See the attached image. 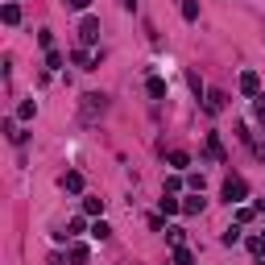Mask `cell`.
<instances>
[{"mask_svg": "<svg viewBox=\"0 0 265 265\" xmlns=\"http://www.w3.org/2000/svg\"><path fill=\"white\" fill-rule=\"evenodd\" d=\"M21 21V9L17 5H5V25H17Z\"/></svg>", "mask_w": 265, "mask_h": 265, "instance_id": "14", "label": "cell"}, {"mask_svg": "<svg viewBox=\"0 0 265 265\" xmlns=\"http://www.w3.org/2000/svg\"><path fill=\"white\" fill-rule=\"evenodd\" d=\"M249 195V187H245V178H236V174H232L228 182H224V199H228V203H241V199Z\"/></svg>", "mask_w": 265, "mask_h": 265, "instance_id": "1", "label": "cell"}, {"mask_svg": "<svg viewBox=\"0 0 265 265\" xmlns=\"http://www.w3.org/2000/svg\"><path fill=\"white\" fill-rule=\"evenodd\" d=\"M182 211H187V216H195V211H203V199H187V203H182Z\"/></svg>", "mask_w": 265, "mask_h": 265, "instance_id": "15", "label": "cell"}, {"mask_svg": "<svg viewBox=\"0 0 265 265\" xmlns=\"http://www.w3.org/2000/svg\"><path fill=\"white\" fill-rule=\"evenodd\" d=\"M170 166H174V170H187V166H191V153L174 149V153H170Z\"/></svg>", "mask_w": 265, "mask_h": 265, "instance_id": "7", "label": "cell"}, {"mask_svg": "<svg viewBox=\"0 0 265 265\" xmlns=\"http://www.w3.org/2000/svg\"><path fill=\"white\" fill-rule=\"evenodd\" d=\"M75 62L83 66V71H91V58H87V50H75Z\"/></svg>", "mask_w": 265, "mask_h": 265, "instance_id": "21", "label": "cell"}, {"mask_svg": "<svg viewBox=\"0 0 265 265\" xmlns=\"http://www.w3.org/2000/svg\"><path fill=\"white\" fill-rule=\"evenodd\" d=\"M5 132H9V141H21L25 132H17V120H5Z\"/></svg>", "mask_w": 265, "mask_h": 265, "instance_id": "16", "label": "cell"}, {"mask_svg": "<svg viewBox=\"0 0 265 265\" xmlns=\"http://www.w3.org/2000/svg\"><path fill=\"white\" fill-rule=\"evenodd\" d=\"M182 17L187 21H199V5H195V0H182Z\"/></svg>", "mask_w": 265, "mask_h": 265, "instance_id": "13", "label": "cell"}, {"mask_svg": "<svg viewBox=\"0 0 265 265\" xmlns=\"http://www.w3.org/2000/svg\"><path fill=\"white\" fill-rule=\"evenodd\" d=\"M178 211V199L174 195H162V216H174Z\"/></svg>", "mask_w": 265, "mask_h": 265, "instance_id": "9", "label": "cell"}, {"mask_svg": "<svg viewBox=\"0 0 265 265\" xmlns=\"http://www.w3.org/2000/svg\"><path fill=\"white\" fill-rule=\"evenodd\" d=\"M46 66H50V71H58V66H62V54H58V50H50V54H46Z\"/></svg>", "mask_w": 265, "mask_h": 265, "instance_id": "18", "label": "cell"}, {"mask_svg": "<svg viewBox=\"0 0 265 265\" xmlns=\"http://www.w3.org/2000/svg\"><path fill=\"white\" fill-rule=\"evenodd\" d=\"M241 91H245V95H257V91H261V75H257V71H241Z\"/></svg>", "mask_w": 265, "mask_h": 265, "instance_id": "3", "label": "cell"}, {"mask_svg": "<svg viewBox=\"0 0 265 265\" xmlns=\"http://www.w3.org/2000/svg\"><path fill=\"white\" fill-rule=\"evenodd\" d=\"M71 261H79V265H83V261H87V245H75V249H71Z\"/></svg>", "mask_w": 265, "mask_h": 265, "instance_id": "19", "label": "cell"}, {"mask_svg": "<svg viewBox=\"0 0 265 265\" xmlns=\"http://www.w3.org/2000/svg\"><path fill=\"white\" fill-rule=\"evenodd\" d=\"M91 236H95V241H108V236H112V228H108L104 220H95V224H91Z\"/></svg>", "mask_w": 265, "mask_h": 265, "instance_id": "8", "label": "cell"}, {"mask_svg": "<svg viewBox=\"0 0 265 265\" xmlns=\"http://www.w3.org/2000/svg\"><path fill=\"white\" fill-rule=\"evenodd\" d=\"M207 153H211L216 162H224V145H220V137H207Z\"/></svg>", "mask_w": 265, "mask_h": 265, "instance_id": "12", "label": "cell"}, {"mask_svg": "<svg viewBox=\"0 0 265 265\" xmlns=\"http://www.w3.org/2000/svg\"><path fill=\"white\" fill-rule=\"evenodd\" d=\"M62 191H83V174H62Z\"/></svg>", "mask_w": 265, "mask_h": 265, "instance_id": "5", "label": "cell"}, {"mask_svg": "<svg viewBox=\"0 0 265 265\" xmlns=\"http://www.w3.org/2000/svg\"><path fill=\"white\" fill-rule=\"evenodd\" d=\"M257 120H261V124H265V104H257Z\"/></svg>", "mask_w": 265, "mask_h": 265, "instance_id": "23", "label": "cell"}, {"mask_svg": "<svg viewBox=\"0 0 265 265\" xmlns=\"http://www.w3.org/2000/svg\"><path fill=\"white\" fill-rule=\"evenodd\" d=\"M83 99H87V104H83L87 116H95V112H104V108H108V99H104V95H83Z\"/></svg>", "mask_w": 265, "mask_h": 265, "instance_id": "4", "label": "cell"}, {"mask_svg": "<svg viewBox=\"0 0 265 265\" xmlns=\"http://www.w3.org/2000/svg\"><path fill=\"white\" fill-rule=\"evenodd\" d=\"M79 42H83V46L99 42V21H95V17H83V25H79Z\"/></svg>", "mask_w": 265, "mask_h": 265, "instance_id": "2", "label": "cell"}, {"mask_svg": "<svg viewBox=\"0 0 265 265\" xmlns=\"http://www.w3.org/2000/svg\"><path fill=\"white\" fill-rule=\"evenodd\" d=\"M83 211L87 216H99V211H104V199H83Z\"/></svg>", "mask_w": 265, "mask_h": 265, "instance_id": "10", "label": "cell"}, {"mask_svg": "<svg viewBox=\"0 0 265 265\" xmlns=\"http://www.w3.org/2000/svg\"><path fill=\"white\" fill-rule=\"evenodd\" d=\"M33 112H38V108H33V99H25V104H21V108H17V116H21V120H29V116H33Z\"/></svg>", "mask_w": 265, "mask_h": 265, "instance_id": "17", "label": "cell"}, {"mask_svg": "<svg viewBox=\"0 0 265 265\" xmlns=\"http://www.w3.org/2000/svg\"><path fill=\"white\" fill-rule=\"evenodd\" d=\"M174 265H191V253H187V249H182V245H178V249H174Z\"/></svg>", "mask_w": 265, "mask_h": 265, "instance_id": "20", "label": "cell"}, {"mask_svg": "<svg viewBox=\"0 0 265 265\" xmlns=\"http://www.w3.org/2000/svg\"><path fill=\"white\" fill-rule=\"evenodd\" d=\"M149 95L153 99H166V79H149Z\"/></svg>", "mask_w": 265, "mask_h": 265, "instance_id": "11", "label": "cell"}, {"mask_svg": "<svg viewBox=\"0 0 265 265\" xmlns=\"http://www.w3.org/2000/svg\"><path fill=\"white\" fill-rule=\"evenodd\" d=\"M207 112H224V91H207Z\"/></svg>", "mask_w": 265, "mask_h": 265, "instance_id": "6", "label": "cell"}, {"mask_svg": "<svg viewBox=\"0 0 265 265\" xmlns=\"http://www.w3.org/2000/svg\"><path fill=\"white\" fill-rule=\"evenodd\" d=\"M66 5H71V9H87V5H91V0H66Z\"/></svg>", "mask_w": 265, "mask_h": 265, "instance_id": "22", "label": "cell"}]
</instances>
